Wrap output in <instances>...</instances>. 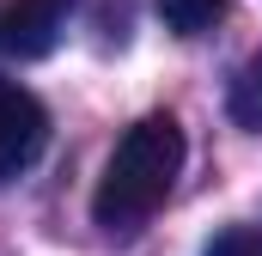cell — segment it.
I'll list each match as a JSON object with an SVG mask.
<instances>
[{
    "label": "cell",
    "instance_id": "obj_2",
    "mask_svg": "<svg viewBox=\"0 0 262 256\" xmlns=\"http://www.w3.org/2000/svg\"><path fill=\"white\" fill-rule=\"evenodd\" d=\"M49 146V110L18 86L0 79V183H18Z\"/></svg>",
    "mask_w": 262,
    "mask_h": 256
},
{
    "label": "cell",
    "instance_id": "obj_6",
    "mask_svg": "<svg viewBox=\"0 0 262 256\" xmlns=\"http://www.w3.org/2000/svg\"><path fill=\"white\" fill-rule=\"evenodd\" d=\"M201 256H262V232L256 226H232V232H220Z\"/></svg>",
    "mask_w": 262,
    "mask_h": 256
},
{
    "label": "cell",
    "instance_id": "obj_4",
    "mask_svg": "<svg viewBox=\"0 0 262 256\" xmlns=\"http://www.w3.org/2000/svg\"><path fill=\"white\" fill-rule=\"evenodd\" d=\"M226 12H232V0H159L165 31H177V37H201V31H213Z\"/></svg>",
    "mask_w": 262,
    "mask_h": 256
},
{
    "label": "cell",
    "instance_id": "obj_1",
    "mask_svg": "<svg viewBox=\"0 0 262 256\" xmlns=\"http://www.w3.org/2000/svg\"><path fill=\"white\" fill-rule=\"evenodd\" d=\"M177 171H183V128H177V116H165V110H159V116H140V122L116 140V153H110V165H104V177H98L92 220H98L104 232H134V226H146V220L165 207Z\"/></svg>",
    "mask_w": 262,
    "mask_h": 256
},
{
    "label": "cell",
    "instance_id": "obj_5",
    "mask_svg": "<svg viewBox=\"0 0 262 256\" xmlns=\"http://www.w3.org/2000/svg\"><path fill=\"white\" fill-rule=\"evenodd\" d=\"M232 116L262 134V55H250L238 67V79H232Z\"/></svg>",
    "mask_w": 262,
    "mask_h": 256
},
{
    "label": "cell",
    "instance_id": "obj_3",
    "mask_svg": "<svg viewBox=\"0 0 262 256\" xmlns=\"http://www.w3.org/2000/svg\"><path fill=\"white\" fill-rule=\"evenodd\" d=\"M67 12H73V0H12L6 18H0V49L18 55V61H43L61 43Z\"/></svg>",
    "mask_w": 262,
    "mask_h": 256
}]
</instances>
